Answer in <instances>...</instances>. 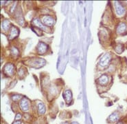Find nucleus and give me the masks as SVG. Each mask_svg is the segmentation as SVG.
Here are the masks:
<instances>
[{
    "instance_id": "f257e3e1",
    "label": "nucleus",
    "mask_w": 127,
    "mask_h": 124,
    "mask_svg": "<svg viewBox=\"0 0 127 124\" xmlns=\"http://www.w3.org/2000/svg\"><path fill=\"white\" fill-rule=\"evenodd\" d=\"M111 59V55L110 53H106L104 55L102 58L100 59V65L102 67H105L107 66L108 64H109V62Z\"/></svg>"
},
{
    "instance_id": "f03ea898",
    "label": "nucleus",
    "mask_w": 127,
    "mask_h": 124,
    "mask_svg": "<svg viewBox=\"0 0 127 124\" xmlns=\"http://www.w3.org/2000/svg\"><path fill=\"white\" fill-rule=\"evenodd\" d=\"M45 63V61L43 59H34L32 61V62H31L30 65L34 68H41V67L43 66Z\"/></svg>"
},
{
    "instance_id": "7ed1b4c3",
    "label": "nucleus",
    "mask_w": 127,
    "mask_h": 124,
    "mask_svg": "<svg viewBox=\"0 0 127 124\" xmlns=\"http://www.w3.org/2000/svg\"><path fill=\"white\" fill-rule=\"evenodd\" d=\"M14 67L13 66V64L12 63H8L7 65H6V66L4 68V73L8 75V76H12L14 74Z\"/></svg>"
},
{
    "instance_id": "20e7f679",
    "label": "nucleus",
    "mask_w": 127,
    "mask_h": 124,
    "mask_svg": "<svg viewBox=\"0 0 127 124\" xmlns=\"http://www.w3.org/2000/svg\"><path fill=\"white\" fill-rule=\"evenodd\" d=\"M20 107H21V109L23 111L28 110L29 107H30V103H29V101L27 98L24 97L21 99V102H20Z\"/></svg>"
},
{
    "instance_id": "39448f33",
    "label": "nucleus",
    "mask_w": 127,
    "mask_h": 124,
    "mask_svg": "<svg viewBox=\"0 0 127 124\" xmlns=\"http://www.w3.org/2000/svg\"><path fill=\"white\" fill-rule=\"evenodd\" d=\"M43 23L46 26H52L54 24V19L50 16H45L43 17Z\"/></svg>"
},
{
    "instance_id": "423d86ee",
    "label": "nucleus",
    "mask_w": 127,
    "mask_h": 124,
    "mask_svg": "<svg viewBox=\"0 0 127 124\" xmlns=\"http://www.w3.org/2000/svg\"><path fill=\"white\" fill-rule=\"evenodd\" d=\"M63 98L66 101L67 103H70L71 102L72 100V93L70 90H66L63 92Z\"/></svg>"
},
{
    "instance_id": "0eeeda50",
    "label": "nucleus",
    "mask_w": 127,
    "mask_h": 124,
    "mask_svg": "<svg viewBox=\"0 0 127 124\" xmlns=\"http://www.w3.org/2000/svg\"><path fill=\"white\" fill-rule=\"evenodd\" d=\"M47 48H48V47L45 43H43V42H40L38 44L37 46L38 53L40 55H43L47 51Z\"/></svg>"
},
{
    "instance_id": "6e6552de",
    "label": "nucleus",
    "mask_w": 127,
    "mask_h": 124,
    "mask_svg": "<svg viewBox=\"0 0 127 124\" xmlns=\"http://www.w3.org/2000/svg\"><path fill=\"white\" fill-rule=\"evenodd\" d=\"M115 10L116 13L118 15H123L125 13V8L123 7L122 5L120 4V2H115Z\"/></svg>"
},
{
    "instance_id": "1a4fd4ad",
    "label": "nucleus",
    "mask_w": 127,
    "mask_h": 124,
    "mask_svg": "<svg viewBox=\"0 0 127 124\" xmlns=\"http://www.w3.org/2000/svg\"><path fill=\"white\" fill-rule=\"evenodd\" d=\"M19 34V30L17 27H15L14 26H12V28L10 29V33L9 35L10 39H13L16 38Z\"/></svg>"
},
{
    "instance_id": "9d476101",
    "label": "nucleus",
    "mask_w": 127,
    "mask_h": 124,
    "mask_svg": "<svg viewBox=\"0 0 127 124\" xmlns=\"http://www.w3.org/2000/svg\"><path fill=\"white\" fill-rule=\"evenodd\" d=\"M32 24H34V26L38 27V28H41L43 30H47V29L46 28V26L42 24V22L39 20L38 19H34L32 21Z\"/></svg>"
},
{
    "instance_id": "9b49d317",
    "label": "nucleus",
    "mask_w": 127,
    "mask_h": 124,
    "mask_svg": "<svg viewBox=\"0 0 127 124\" xmlns=\"http://www.w3.org/2000/svg\"><path fill=\"white\" fill-rule=\"evenodd\" d=\"M127 30V25L124 23H121L118 25V28H117V32L119 34L124 33Z\"/></svg>"
},
{
    "instance_id": "f8f14e48",
    "label": "nucleus",
    "mask_w": 127,
    "mask_h": 124,
    "mask_svg": "<svg viewBox=\"0 0 127 124\" xmlns=\"http://www.w3.org/2000/svg\"><path fill=\"white\" fill-rule=\"evenodd\" d=\"M38 108V112L39 114L41 115H43L45 112V107L44 104L42 102H38L37 104Z\"/></svg>"
},
{
    "instance_id": "ddd939ff",
    "label": "nucleus",
    "mask_w": 127,
    "mask_h": 124,
    "mask_svg": "<svg viewBox=\"0 0 127 124\" xmlns=\"http://www.w3.org/2000/svg\"><path fill=\"white\" fill-rule=\"evenodd\" d=\"M98 81L100 85H102V86L103 85H106L108 81V76H107V75H102V76L99 78Z\"/></svg>"
},
{
    "instance_id": "4468645a",
    "label": "nucleus",
    "mask_w": 127,
    "mask_h": 124,
    "mask_svg": "<svg viewBox=\"0 0 127 124\" xmlns=\"http://www.w3.org/2000/svg\"><path fill=\"white\" fill-rule=\"evenodd\" d=\"M118 115L117 113H113L112 115H111L108 117V121L109 122H111V123H113V122H115L118 120Z\"/></svg>"
},
{
    "instance_id": "2eb2a0df",
    "label": "nucleus",
    "mask_w": 127,
    "mask_h": 124,
    "mask_svg": "<svg viewBox=\"0 0 127 124\" xmlns=\"http://www.w3.org/2000/svg\"><path fill=\"white\" fill-rule=\"evenodd\" d=\"M10 21L7 19H5L4 21L2 22V24H1V27L2 28L4 29V30H8V29L10 28Z\"/></svg>"
},
{
    "instance_id": "dca6fc26",
    "label": "nucleus",
    "mask_w": 127,
    "mask_h": 124,
    "mask_svg": "<svg viewBox=\"0 0 127 124\" xmlns=\"http://www.w3.org/2000/svg\"><path fill=\"white\" fill-rule=\"evenodd\" d=\"M11 53L14 56H17L19 55V50H17V48H16L15 47H13L11 48Z\"/></svg>"
},
{
    "instance_id": "f3484780",
    "label": "nucleus",
    "mask_w": 127,
    "mask_h": 124,
    "mask_svg": "<svg viewBox=\"0 0 127 124\" xmlns=\"http://www.w3.org/2000/svg\"><path fill=\"white\" fill-rule=\"evenodd\" d=\"M115 50H116L118 53H122V52L123 51L122 46V45H120V44H119L118 47H116V48H115Z\"/></svg>"
},
{
    "instance_id": "a211bd4d",
    "label": "nucleus",
    "mask_w": 127,
    "mask_h": 124,
    "mask_svg": "<svg viewBox=\"0 0 127 124\" xmlns=\"http://www.w3.org/2000/svg\"><path fill=\"white\" fill-rule=\"evenodd\" d=\"M21 98V95H13L12 96V99L14 101H17L19 100Z\"/></svg>"
},
{
    "instance_id": "6ab92c4d",
    "label": "nucleus",
    "mask_w": 127,
    "mask_h": 124,
    "mask_svg": "<svg viewBox=\"0 0 127 124\" xmlns=\"http://www.w3.org/2000/svg\"><path fill=\"white\" fill-rule=\"evenodd\" d=\"M21 119V115L17 114V115H16V117H15V120H16V121H19V120Z\"/></svg>"
},
{
    "instance_id": "aec40b11",
    "label": "nucleus",
    "mask_w": 127,
    "mask_h": 124,
    "mask_svg": "<svg viewBox=\"0 0 127 124\" xmlns=\"http://www.w3.org/2000/svg\"><path fill=\"white\" fill-rule=\"evenodd\" d=\"M13 124H21V121H17L14 122Z\"/></svg>"
},
{
    "instance_id": "412c9836",
    "label": "nucleus",
    "mask_w": 127,
    "mask_h": 124,
    "mask_svg": "<svg viewBox=\"0 0 127 124\" xmlns=\"http://www.w3.org/2000/svg\"><path fill=\"white\" fill-rule=\"evenodd\" d=\"M71 124H78L77 122H73V123H71Z\"/></svg>"
},
{
    "instance_id": "4be33fe9",
    "label": "nucleus",
    "mask_w": 127,
    "mask_h": 124,
    "mask_svg": "<svg viewBox=\"0 0 127 124\" xmlns=\"http://www.w3.org/2000/svg\"><path fill=\"white\" fill-rule=\"evenodd\" d=\"M61 124H68L67 123H62Z\"/></svg>"
}]
</instances>
